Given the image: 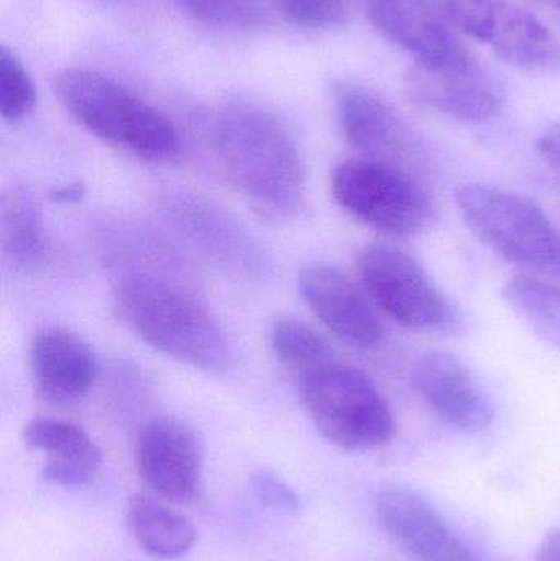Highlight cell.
I'll return each instance as SVG.
<instances>
[{
  "mask_svg": "<svg viewBox=\"0 0 560 561\" xmlns=\"http://www.w3.org/2000/svg\"><path fill=\"white\" fill-rule=\"evenodd\" d=\"M213 147L227 183L263 219L286 224L305 206L301 148L272 108L237 98L214 117Z\"/></svg>",
  "mask_w": 560,
  "mask_h": 561,
  "instance_id": "6da1fadb",
  "label": "cell"
},
{
  "mask_svg": "<svg viewBox=\"0 0 560 561\" xmlns=\"http://www.w3.org/2000/svg\"><path fill=\"white\" fill-rule=\"evenodd\" d=\"M114 297L130 329L168 358L206 373L227 371L232 365L226 330L183 284L157 272L132 270L122 273Z\"/></svg>",
  "mask_w": 560,
  "mask_h": 561,
  "instance_id": "7a4b0ae2",
  "label": "cell"
},
{
  "mask_svg": "<svg viewBox=\"0 0 560 561\" xmlns=\"http://www.w3.org/2000/svg\"><path fill=\"white\" fill-rule=\"evenodd\" d=\"M55 94L76 124L125 153L160 163L180 151V131L173 121L98 69H62L55 79Z\"/></svg>",
  "mask_w": 560,
  "mask_h": 561,
  "instance_id": "3957f363",
  "label": "cell"
},
{
  "mask_svg": "<svg viewBox=\"0 0 560 561\" xmlns=\"http://www.w3.org/2000/svg\"><path fill=\"white\" fill-rule=\"evenodd\" d=\"M299 399L316 431L345 451L384 447L397 434L387 399L361 369L334 358L301 371Z\"/></svg>",
  "mask_w": 560,
  "mask_h": 561,
  "instance_id": "277c9868",
  "label": "cell"
},
{
  "mask_svg": "<svg viewBox=\"0 0 560 561\" xmlns=\"http://www.w3.org/2000/svg\"><path fill=\"white\" fill-rule=\"evenodd\" d=\"M456 204L470 232L493 253L513 265L560 278V233L538 204L485 184L459 187Z\"/></svg>",
  "mask_w": 560,
  "mask_h": 561,
  "instance_id": "5b68a950",
  "label": "cell"
},
{
  "mask_svg": "<svg viewBox=\"0 0 560 561\" xmlns=\"http://www.w3.org/2000/svg\"><path fill=\"white\" fill-rule=\"evenodd\" d=\"M332 194L358 222L397 239L420 236L436 217L433 197L416 174L365 158L335 168Z\"/></svg>",
  "mask_w": 560,
  "mask_h": 561,
  "instance_id": "8992f818",
  "label": "cell"
},
{
  "mask_svg": "<svg viewBox=\"0 0 560 561\" xmlns=\"http://www.w3.org/2000/svg\"><path fill=\"white\" fill-rule=\"evenodd\" d=\"M158 213L178 239L217 268L247 280L272 275V260L262 243L217 204L171 191L161 194Z\"/></svg>",
  "mask_w": 560,
  "mask_h": 561,
  "instance_id": "52a82bcc",
  "label": "cell"
},
{
  "mask_svg": "<svg viewBox=\"0 0 560 561\" xmlns=\"http://www.w3.org/2000/svg\"><path fill=\"white\" fill-rule=\"evenodd\" d=\"M357 272L372 302L400 325L427 332L456 322L449 297L410 253L387 243L365 247Z\"/></svg>",
  "mask_w": 560,
  "mask_h": 561,
  "instance_id": "ba28073f",
  "label": "cell"
},
{
  "mask_svg": "<svg viewBox=\"0 0 560 561\" xmlns=\"http://www.w3.org/2000/svg\"><path fill=\"white\" fill-rule=\"evenodd\" d=\"M454 26L529 75L560 69V43L528 10L508 0H444Z\"/></svg>",
  "mask_w": 560,
  "mask_h": 561,
  "instance_id": "9c48e42d",
  "label": "cell"
},
{
  "mask_svg": "<svg viewBox=\"0 0 560 561\" xmlns=\"http://www.w3.org/2000/svg\"><path fill=\"white\" fill-rule=\"evenodd\" d=\"M334 102L342 135L362 158L414 174L421 160L416 135L384 95L347 81L335 88Z\"/></svg>",
  "mask_w": 560,
  "mask_h": 561,
  "instance_id": "30bf717a",
  "label": "cell"
},
{
  "mask_svg": "<svg viewBox=\"0 0 560 561\" xmlns=\"http://www.w3.org/2000/svg\"><path fill=\"white\" fill-rule=\"evenodd\" d=\"M135 463L141 481L164 503L186 506L203 493V444L181 419L148 422L137 438Z\"/></svg>",
  "mask_w": 560,
  "mask_h": 561,
  "instance_id": "8fae6325",
  "label": "cell"
},
{
  "mask_svg": "<svg viewBox=\"0 0 560 561\" xmlns=\"http://www.w3.org/2000/svg\"><path fill=\"white\" fill-rule=\"evenodd\" d=\"M407 92L420 107L464 124H482L503 107L502 88L470 53L434 65L413 62Z\"/></svg>",
  "mask_w": 560,
  "mask_h": 561,
  "instance_id": "7c38bea8",
  "label": "cell"
},
{
  "mask_svg": "<svg viewBox=\"0 0 560 561\" xmlns=\"http://www.w3.org/2000/svg\"><path fill=\"white\" fill-rule=\"evenodd\" d=\"M365 12L375 32L416 65L469 55L441 0H365Z\"/></svg>",
  "mask_w": 560,
  "mask_h": 561,
  "instance_id": "4fadbf2b",
  "label": "cell"
},
{
  "mask_svg": "<svg viewBox=\"0 0 560 561\" xmlns=\"http://www.w3.org/2000/svg\"><path fill=\"white\" fill-rule=\"evenodd\" d=\"M375 519L413 561H479L423 497L400 488L380 491Z\"/></svg>",
  "mask_w": 560,
  "mask_h": 561,
  "instance_id": "5bb4252c",
  "label": "cell"
},
{
  "mask_svg": "<svg viewBox=\"0 0 560 561\" xmlns=\"http://www.w3.org/2000/svg\"><path fill=\"white\" fill-rule=\"evenodd\" d=\"M411 379L421 399L450 427L477 434L492 424L489 396L469 366L453 353H423L414 363Z\"/></svg>",
  "mask_w": 560,
  "mask_h": 561,
  "instance_id": "9a60e30c",
  "label": "cell"
},
{
  "mask_svg": "<svg viewBox=\"0 0 560 561\" xmlns=\"http://www.w3.org/2000/svg\"><path fill=\"white\" fill-rule=\"evenodd\" d=\"M298 284L312 313L342 342L361 350L378 348L384 343L380 319L344 273L329 265L306 266Z\"/></svg>",
  "mask_w": 560,
  "mask_h": 561,
  "instance_id": "2e32d148",
  "label": "cell"
},
{
  "mask_svg": "<svg viewBox=\"0 0 560 561\" xmlns=\"http://www.w3.org/2000/svg\"><path fill=\"white\" fill-rule=\"evenodd\" d=\"M30 376L42 401L69 405L81 401L98 379L94 350L71 330L48 327L30 345Z\"/></svg>",
  "mask_w": 560,
  "mask_h": 561,
  "instance_id": "e0dca14e",
  "label": "cell"
},
{
  "mask_svg": "<svg viewBox=\"0 0 560 561\" xmlns=\"http://www.w3.org/2000/svg\"><path fill=\"white\" fill-rule=\"evenodd\" d=\"M26 447L39 451L43 478L58 486L91 483L101 470V448L88 432L75 422L55 417H35L23 428Z\"/></svg>",
  "mask_w": 560,
  "mask_h": 561,
  "instance_id": "ac0fdd59",
  "label": "cell"
},
{
  "mask_svg": "<svg viewBox=\"0 0 560 561\" xmlns=\"http://www.w3.org/2000/svg\"><path fill=\"white\" fill-rule=\"evenodd\" d=\"M0 252L12 272L32 273L49 256L42 207L26 186L9 187L0 197Z\"/></svg>",
  "mask_w": 560,
  "mask_h": 561,
  "instance_id": "d6986e66",
  "label": "cell"
},
{
  "mask_svg": "<svg viewBox=\"0 0 560 561\" xmlns=\"http://www.w3.org/2000/svg\"><path fill=\"white\" fill-rule=\"evenodd\" d=\"M125 523L135 542L148 556L174 560L186 556L196 542L193 523L170 510L158 497L132 496L125 511Z\"/></svg>",
  "mask_w": 560,
  "mask_h": 561,
  "instance_id": "ffe728a7",
  "label": "cell"
},
{
  "mask_svg": "<svg viewBox=\"0 0 560 561\" xmlns=\"http://www.w3.org/2000/svg\"><path fill=\"white\" fill-rule=\"evenodd\" d=\"M503 299L545 342L560 350V286L532 275L513 276L503 286Z\"/></svg>",
  "mask_w": 560,
  "mask_h": 561,
  "instance_id": "44dd1931",
  "label": "cell"
},
{
  "mask_svg": "<svg viewBox=\"0 0 560 561\" xmlns=\"http://www.w3.org/2000/svg\"><path fill=\"white\" fill-rule=\"evenodd\" d=\"M270 343L275 355L299 373L332 359L328 342L308 323L293 317L273 323Z\"/></svg>",
  "mask_w": 560,
  "mask_h": 561,
  "instance_id": "7402d4cb",
  "label": "cell"
},
{
  "mask_svg": "<svg viewBox=\"0 0 560 561\" xmlns=\"http://www.w3.org/2000/svg\"><path fill=\"white\" fill-rule=\"evenodd\" d=\"M194 22L219 30H253L265 22L260 0H173Z\"/></svg>",
  "mask_w": 560,
  "mask_h": 561,
  "instance_id": "603a6c76",
  "label": "cell"
},
{
  "mask_svg": "<svg viewBox=\"0 0 560 561\" xmlns=\"http://www.w3.org/2000/svg\"><path fill=\"white\" fill-rule=\"evenodd\" d=\"M36 88L19 56L0 49V115L5 122H20L35 108Z\"/></svg>",
  "mask_w": 560,
  "mask_h": 561,
  "instance_id": "cb8c5ba5",
  "label": "cell"
},
{
  "mask_svg": "<svg viewBox=\"0 0 560 561\" xmlns=\"http://www.w3.org/2000/svg\"><path fill=\"white\" fill-rule=\"evenodd\" d=\"M283 19L308 30H332L345 25L354 0H273Z\"/></svg>",
  "mask_w": 560,
  "mask_h": 561,
  "instance_id": "d4e9b609",
  "label": "cell"
},
{
  "mask_svg": "<svg viewBox=\"0 0 560 561\" xmlns=\"http://www.w3.org/2000/svg\"><path fill=\"white\" fill-rule=\"evenodd\" d=\"M252 490L256 500L268 510L275 511V513L292 516V514L298 513L299 507H301L296 491L275 471H256L252 477Z\"/></svg>",
  "mask_w": 560,
  "mask_h": 561,
  "instance_id": "484cf974",
  "label": "cell"
},
{
  "mask_svg": "<svg viewBox=\"0 0 560 561\" xmlns=\"http://www.w3.org/2000/svg\"><path fill=\"white\" fill-rule=\"evenodd\" d=\"M539 151L542 157L560 171V125L546 131L539 140Z\"/></svg>",
  "mask_w": 560,
  "mask_h": 561,
  "instance_id": "4316f807",
  "label": "cell"
},
{
  "mask_svg": "<svg viewBox=\"0 0 560 561\" xmlns=\"http://www.w3.org/2000/svg\"><path fill=\"white\" fill-rule=\"evenodd\" d=\"M535 561H560V530L549 534L542 540Z\"/></svg>",
  "mask_w": 560,
  "mask_h": 561,
  "instance_id": "83f0119b",
  "label": "cell"
},
{
  "mask_svg": "<svg viewBox=\"0 0 560 561\" xmlns=\"http://www.w3.org/2000/svg\"><path fill=\"white\" fill-rule=\"evenodd\" d=\"M85 187L79 183L66 184V186L55 187L52 191V197L56 203L75 204L84 197Z\"/></svg>",
  "mask_w": 560,
  "mask_h": 561,
  "instance_id": "f1b7e54d",
  "label": "cell"
},
{
  "mask_svg": "<svg viewBox=\"0 0 560 561\" xmlns=\"http://www.w3.org/2000/svg\"><path fill=\"white\" fill-rule=\"evenodd\" d=\"M551 2H555L556 7L560 10V0H551Z\"/></svg>",
  "mask_w": 560,
  "mask_h": 561,
  "instance_id": "f546056e",
  "label": "cell"
}]
</instances>
